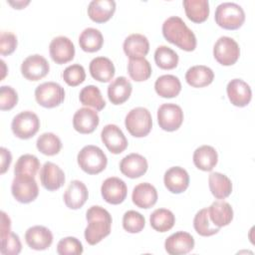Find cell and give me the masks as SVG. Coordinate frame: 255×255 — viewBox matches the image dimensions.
<instances>
[{"mask_svg":"<svg viewBox=\"0 0 255 255\" xmlns=\"http://www.w3.org/2000/svg\"><path fill=\"white\" fill-rule=\"evenodd\" d=\"M226 92L231 104L239 108L247 106L252 98L250 86L241 79L231 80L227 84Z\"/></svg>","mask_w":255,"mask_h":255,"instance_id":"obj_17","label":"cell"},{"mask_svg":"<svg viewBox=\"0 0 255 255\" xmlns=\"http://www.w3.org/2000/svg\"><path fill=\"white\" fill-rule=\"evenodd\" d=\"M208 184L212 195L217 199H224L232 192V182L220 172H211L208 176Z\"/></svg>","mask_w":255,"mask_h":255,"instance_id":"obj_32","label":"cell"},{"mask_svg":"<svg viewBox=\"0 0 255 255\" xmlns=\"http://www.w3.org/2000/svg\"><path fill=\"white\" fill-rule=\"evenodd\" d=\"M128 72L134 82L146 81L151 75V66L145 58L129 59Z\"/></svg>","mask_w":255,"mask_h":255,"instance_id":"obj_37","label":"cell"},{"mask_svg":"<svg viewBox=\"0 0 255 255\" xmlns=\"http://www.w3.org/2000/svg\"><path fill=\"white\" fill-rule=\"evenodd\" d=\"M187 18L194 23L204 22L209 15L207 0H184L182 2Z\"/></svg>","mask_w":255,"mask_h":255,"instance_id":"obj_33","label":"cell"},{"mask_svg":"<svg viewBox=\"0 0 255 255\" xmlns=\"http://www.w3.org/2000/svg\"><path fill=\"white\" fill-rule=\"evenodd\" d=\"M123 48L129 59L144 58L149 51V43L144 35L134 33L125 39Z\"/></svg>","mask_w":255,"mask_h":255,"instance_id":"obj_23","label":"cell"},{"mask_svg":"<svg viewBox=\"0 0 255 255\" xmlns=\"http://www.w3.org/2000/svg\"><path fill=\"white\" fill-rule=\"evenodd\" d=\"M0 152H1V167H0V173L3 174L7 171V169L9 168L11 161H12V155L11 152L5 148V147H1L0 148Z\"/></svg>","mask_w":255,"mask_h":255,"instance_id":"obj_48","label":"cell"},{"mask_svg":"<svg viewBox=\"0 0 255 255\" xmlns=\"http://www.w3.org/2000/svg\"><path fill=\"white\" fill-rule=\"evenodd\" d=\"M101 193L105 201L110 204L117 205L124 202L126 199L128 187L123 179L112 176L103 182L101 186Z\"/></svg>","mask_w":255,"mask_h":255,"instance_id":"obj_12","label":"cell"},{"mask_svg":"<svg viewBox=\"0 0 255 255\" xmlns=\"http://www.w3.org/2000/svg\"><path fill=\"white\" fill-rule=\"evenodd\" d=\"M193 227L195 229V231L204 237H208V236H212L216 233H218L219 231V227L215 226L208 215V209L207 208H203L201 210H199L193 219Z\"/></svg>","mask_w":255,"mask_h":255,"instance_id":"obj_38","label":"cell"},{"mask_svg":"<svg viewBox=\"0 0 255 255\" xmlns=\"http://www.w3.org/2000/svg\"><path fill=\"white\" fill-rule=\"evenodd\" d=\"M214 79L213 71L203 65H197L189 68L185 74L187 84L193 88H203L212 83Z\"/></svg>","mask_w":255,"mask_h":255,"instance_id":"obj_29","label":"cell"},{"mask_svg":"<svg viewBox=\"0 0 255 255\" xmlns=\"http://www.w3.org/2000/svg\"><path fill=\"white\" fill-rule=\"evenodd\" d=\"M157 122L163 130L174 131L183 122V112L175 104H163L157 110Z\"/></svg>","mask_w":255,"mask_h":255,"instance_id":"obj_10","label":"cell"},{"mask_svg":"<svg viewBox=\"0 0 255 255\" xmlns=\"http://www.w3.org/2000/svg\"><path fill=\"white\" fill-rule=\"evenodd\" d=\"M164 248L170 255H184L194 248V239L188 232L178 231L166 238Z\"/></svg>","mask_w":255,"mask_h":255,"instance_id":"obj_16","label":"cell"},{"mask_svg":"<svg viewBox=\"0 0 255 255\" xmlns=\"http://www.w3.org/2000/svg\"><path fill=\"white\" fill-rule=\"evenodd\" d=\"M100 123L99 115L96 111L89 108L79 109L73 117V127L80 133L93 132Z\"/></svg>","mask_w":255,"mask_h":255,"instance_id":"obj_20","label":"cell"},{"mask_svg":"<svg viewBox=\"0 0 255 255\" xmlns=\"http://www.w3.org/2000/svg\"><path fill=\"white\" fill-rule=\"evenodd\" d=\"M88 196L89 192L85 183L80 180H73L67 187L63 199L70 209H79L86 203Z\"/></svg>","mask_w":255,"mask_h":255,"instance_id":"obj_22","label":"cell"},{"mask_svg":"<svg viewBox=\"0 0 255 255\" xmlns=\"http://www.w3.org/2000/svg\"><path fill=\"white\" fill-rule=\"evenodd\" d=\"M213 56L219 64L223 66H231L239 59L240 49L234 39L222 36L214 44Z\"/></svg>","mask_w":255,"mask_h":255,"instance_id":"obj_9","label":"cell"},{"mask_svg":"<svg viewBox=\"0 0 255 255\" xmlns=\"http://www.w3.org/2000/svg\"><path fill=\"white\" fill-rule=\"evenodd\" d=\"M154 89L161 98H174L181 91V83L173 75H162L156 79Z\"/></svg>","mask_w":255,"mask_h":255,"instance_id":"obj_31","label":"cell"},{"mask_svg":"<svg viewBox=\"0 0 255 255\" xmlns=\"http://www.w3.org/2000/svg\"><path fill=\"white\" fill-rule=\"evenodd\" d=\"M25 241L31 249L38 251L46 250L53 242V234L47 227L35 225L27 229Z\"/></svg>","mask_w":255,"mask_h":255,"instance_id":"obj_19","label":"cell"},{"mask_svg":"<svg viewBox=\"0 0 255 255\" xmlns=\"http://www.w3.org/2000/svg\"><path fill=\"white\" fill-rule=\"evenodd\" d=\"M17 47V37L11 32H1L0 35V54L7 56L12 54Z\"/></svg>","mask_w":255,"mask_h":255,"instance_id":"obj_47","label":"cell"},{"mask_svg":"<svg viewBox=\"0 0 255 255\" xmlns=\"http://www.w3.org/2000/svg\"><path fill=\"white\" fill-rule=\"evenodd\" d=\"M101 138L106 147L114 154L123 152L128 144V139L122 129L113 124H109L103 128Z\"/></svg>","mask_w":255,"mask_h":255,"instance_id":"obj_13","label":"cell"},{"mask_svg":"<svg viewBox=\"0 0 255 255\" xmlns=\"http://www.w3.org/2000/svg\"><path fill=\"white\" fill-rule=\"evenodd\" d=\"M62 77L67 85H69L71 87H76L85 81L86 72L82 65L73 64L71 66H68L63 71Z\"/></svg>","mask_w":255,"mask_h":255,"instance_id":"obj_44","label":"cell"},{"mask_svg":"<svg viewBox=\"0 0 255 255\" xmlns=\"http://www.w3.org/2000/svg\"><path fill=\"white\" fill-rule=\"evenodd\" d=\"M163 182L168 191L178 194L187 189L189 185V175L183 167L172 166L165 171Z\"/></svg>","mask_w":255,"mask_h":255,"instance_id":"obj_18","label":"cell"},{"mask_svg":"<svg viewBox=\"0 0 255 255\" xmlns=\"http://www.w3.org/2000/svg\"><path fill=\"white\" fill-rule=\"evenodd\" d=\"M145 225L143 215L134 210L127 211L123 216V227L128 233H138Z\"/></svg>","mask_w":255,"mask_h":255,"instance_id":"obj_42","label":"cell"},{"mask_svg":"<svg viewBox=\"0 0 255 255\" xmlns=\"http://www.w3.org/2000/svg\"><path fill=\"white\" fill-rule=\"evenodd\" d=\"M150 226L158 232H166L170 230L174 223L175 217L173 213L165 208H157L150 214Z\"/></svg>","mask_w":255,"mask_h":255,"instance_id":"obj_35","label":"cell"},{"mask_svg":"<svg viewBox=\"0 0 255 255\" xmlns=\"http://www.w3.org/2000/svg\"><path fill=\"white\" fill-rule=\"evenodd\" d=\"M35 99L44 108H55L64 102L65 90L58 83L45 82L36 88Z\"/></svg>","mask_w":255,"mask_h":255,"instance_id":"obj_8","label":"cell"},{"mask_svg":"<svg viewBox=\"0 0 255 255\" xmlns=\"http://www.w3.org/2000/svg\"><path fill=\"white\" fill-rule=\"evenodd\" d=\"M49 71L48 61L38 54L28 56L21 65V73L29 81H39L46 77Z\"/></svg>","mask_w":255,"mask_h":255,"instance_id":"obj_11","label":"cell"},{"mask_svg":"<svg viewBox=\"0 0 255 255\" xmlns=\"http://www.w3.org/2000/svg\"><path fill=\"white\" fill-rule=\"evenodd\" d=\"M22 250V244L17 234L10 231L1 235L0 252L3 255H17Z\"/></svg>","mask_w":255,"mask_h":255,"instance_id":"obj_43","label":"cell"},{"mask_svg":"<svg viewBox=\"0 0 255 255\" xmlns=\"http://www.w3.org/2000/svg\"><path fill=\"white\" fill-rule=\"evenodd\" d=\"M215 22L218 26L226 30H236L240 28L245 21V12L243 8L233 2H223L215 9Z\"/></svg>","mask_w":255,"mask_h":255,"instance_id":"obj_3","label":"cell"},{"mask_svg":"<svg viewBox=\"0 0 255 255\" xmlns=\"http://www.w3.org/2000/svg\"><path fill=\"white\" fill-rule=\"evenodd\" d=\"M132 202L139 208H150L157 201V191L148 182H141L134 186L131 194Z\"/></svg>","mask_w":255,"mask_h":255,"instance_id":"obj_24","label":"cell"},{"mask_svg":"<svg viewBox=\"0 0 255 255\" xmlns=\"http://www.w3.org/2000/svg\"><path fill=\"white\" fill-rule=\"evenodd\" d=\"M132 86L126 77L116 78L108 87V97L112 104L122 105L131 94Z\"/></svg>","mask_w":255,"mask_h":255,"instance_id":"obj_26","label":"cell"},{"mask_svg":"<svg viewBox=\"0 0 255 255\" xmlns=\"http://www.w3.org/2000/svg\"><path fill=\"white\" fill-rule=\"evenodd\" d=\"M211 222L217 227L228 225L233 219V209L231 205L224 200H217L207 208Z\"/></svg>","mask_w":255,"mask_h":255,"instance_id":"obj_28","label":"cell"},{"mask_svg":"<svg viewBox=\"0 0 255 255\" xmlns=\"http://www.w3.org/2000/svg\"><path fill=\"white\" fill-rule=\"evenodd\" d=\"M79 44L83 51L94 53L99 51L104 44V38L100 30L96 28H86L79 37Z\"/></svg>","mask_w":255,"mask_h":255,"instance_id":"obj_34","label":"cell"},{"mask_svg":"<svg viewBox=\"0 0 255 255\" xmlns=\"http://www.w3.org/2000/svg\"><path fill=\"white\" fill-rule=\"evenodd\" d=\"M40 181L44 188L49 191H54L61 188L66 180L64 171L59 165L47 161L40 169Z\"/></svg>","mask_w":255,"mask_h":255,"instance_id":"obj_15","label":"cell"},{"mask_svg":"<svg viewBox=\"0 0 255 255\" xmlns=\"http://www.w3.org/2000/svg\"><path fill=\"white\" fill-rule=\"evenodd\" d=\"M78 164L82 170L89 174H98L102 172L108 163L105 152L96 145H86L78 153Z\"/></svg>","mask_w":255,"mask_h":255,"instance_id":"obj_4","label":"cell"},{"mask_svg":"<svg viewBox=\"0 0 255 255\" xmlns=\"http://www.w3.org/2000/svg\"><path fill=\"white\" fill-rule=\"evenodd\" d=\"M88 225L85 229V239L90 245H96L111 233L112 216L102 206H91L86 212Z\"/></svg>","mask_w":255,"mask_h":255,"instance_id":"obj_1","label":"cell"},{"mask_svg":"<svg viewBox=\"0 0 255 255\" xmlns=\"http://www.w3.org/2000/svg\"><path fill=\"white\" fill-rule=\"evenodd\" d=\"M116 11L114 0H93L88 6V15L96 23H104L112 18Z\"/></svg>","mask_w":255,"mask_h":255,"instance_id":"obj_25","label":"cell"},{"mask_svg":"<svg viewBox=\"0 0 255 255\" xmlns=\"http://www.w3.org/2000/svg\"><path fill=\"white\" fill-rule=\"evenodd\" d=\"M125 125L128 131L134 137H143L149 133L152 128V119L149 111L143 107H137L128 112Z\"/></svg>","mask_w":255,"mask_h":255,"instance_id":"obj_5","label":"cell"},{"mask_svg":"<svg viewBox=\"0 0 255 255\" xmlns=\"http://www.w3.org/2000/svg\"><path fill=\"white\" fill-rule=\"evenodd\" d=\"M30 1H16V2H13V1H8V3L10 5H12L15 9H22L24 8L26 5L29 4Z\"/></svg>","mask_w":255,"mask_h":255,"instance_id":"obj_49","label":"cell"},{"mask_svg":"<svg viewBox=\"0 0 255 255\" xmlns=\"http://www.w3.org/2000/svg\"><path fill=\"white\" fill-rule=\"evenodd\" d=\"M40 168V161L37 156L33 154H23L21 155L14 166V173L16 174H26L35 176L38 169Z\"/></svg>","mask_w":255,"mask_h":255,"instance_id":"obj_41","label":"cell"},{"mask_svg":"<svg viewBox=\"0 0 255 255\" xmlns=\"http://www.w3.org/2000/svg\"><path fill=\"white\" fill-rule=\"evenodd\" d=\"M40 128L38 116L31 111H24L16 115L12 120L11 128L13 133L22 139H28L34 136Z\"/></svg>","mask_w":255,"mask_h":255,"instance_id":"obj_7","label":"cell"},{"mask_svg":"<svg viewBox=\"0 0 255 255\" xmlns=\"http://www.w3.org/2000/svg\"><path fill=\"white\" fill-rule=\"evenodd\" d=\"M37 148L45 155L58 154L62 148V142L59 136L53 132L42 133L36 141Z\"/></svg>","mask_w":255,"mask_h":255,"instance_id":"obj_39","label":"cell"},{"mask_svg":"<svg viewBox=\"0 0 255 255\" xmlns=\"http://www.w3.org/2000/svg\"><path fill=\"white\" fill-rule=\"evenodd\" d=\"M147 167V160L138 153L128 154L120 162L122 173L129 178L140 177L146 172Z\"/></svg>","mask_w":255,"mask_h":255,"instance_id":"obj_21","label":"cell"},{"mask_svg":"<svg viewBox=\"0 0 255 255\" xmlns=\"http://www.w3.org/2000/svg\"><path fill=\"white\" fill-rule=\"evenodd\" d=\"M162 35L171 44L191 52L196 48V37L186 26L184 21L177 16L167 18L162 24Z\"/></svg>","mask_w":255,"mask_h":255,"instance_id":"obj_2","label":"cell"},{"mask_svg":"<svg viewBox=\"0 0 255 255\" xmlns=\"http://www.w3.org/2000/svg\"><path fill=\"white\" fill-rule=\"evenodd\" d=\"M218 154L211 145H201L193 152L194 165L203 171H210L217 164Z\"/></svg>","mask_w":255,"mask_h":255,"instance_id":"obj_30","label":"cell"},{"mask_svg":"<svg viewBox=\"0 0 255 255\" xmlns=\"http://www.w3.org/2000/svg\"><path fill=\"white\" fill-rule=\"evenodd\" d=\"M91 76L102 83L110 82L115 76V66L107 57L94 58L89 66Z\"/></svg>","mask_w":255,"mask_h":255,"instance_id":"obj_27","label":"cell"},{"mask_svg":"<svg viewBox=\"0 0 255 255\" xmlns=\"http://www.w3.org/2000/svg\"><path fill=\"white\" fill-rule=\"evenodd\" d=\"M18 103V94L10 86H1L0 88V109L9 111Z\"/></svg>","mask_w":255,"mask_h":255,"instance_id":"obj_46","label":"cell"},{"mask_svg":"<svg viewBox=\"0 0 255 255\" xmlns=\"http://www.w3.org/2000/svg\"><path fill=\"white\" fill-rule=\"evenodd\" d=\"M11 191L17 201L21 203H30L37 198L39 187L34 176L16 174L12 181Z\"/></svg>","mask_w":255,"mask_h":255,"instance_id":"obj_6","label":"cell"},{"mask_svg":"<svg viewBox=\"0 0 255 255\" xmlns=\"http://www.w3.org/2000/svg\"><path fill=\"white\" fill-rule=\"evenodd\" d=\"M49 52L52 60L56 64L62 65L74 59L75 46L68 37L58 36L51 41Z\"/></svg>","mask_w":255,"mask_h":255,"instance_id":"obj_14","label":"cell"},{"mask_svg":"<svg viewBox=\"0 0 255 255\" xmlns=\"http://www.w3.org/2000/svg\"><path fill=\"white\" fill-rule=\"evenodd\" d=\"M79 99L82 105L94 108L96 111H102L106 107L100 89L94 85L84 87L80 92Z\"/></svg>","mask_w":255,"mask_h":255,"instance_id":"obj_36","label":"cell"},{"mask_svg":"<svg viewBox=\"0 0 255 255\" xmlns=\"http://www.w3.org/2000/svg\"><path fill=\"white\" fill-rule=\"evenodd\" d=\"M84 251L83 244L76 237H65L58 242L57 253L60 255H80Z\"/></svg>","mask_w":255,"mask_h":255,"instance_id":"obj_45","label":"cell"},{"mask_svg":"<svg viewBox=\"0 0 255 255\" xmlns=\"http://www.w3.org/2000/svg\"><path fill=\"white\" fill-rule=\"evenodd\" d=\"M178 55L167 46H159L154 52L155 64L162 70L174 69L178 64Z\"/></svg>","mask_w":255,"mask_h":255,"instance_id":"obj_40","label":"cell"}]
</instances>
